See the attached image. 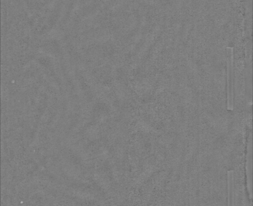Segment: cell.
<instances>
[{
	"mask_svg": "<svg viewBox=\"0 0 253 206\" xmlns=\"http://www.w3.org/2000/svg\"><path fill=\"white\" fill-rule=\"evenodd\" d=\"M227 60V109L232 111L235 107V92H234V62L233 51L232 48H228Z\"/></svg>",
	"mask_w": 253,
	"mask_h": 206,
	"instance_id": "cell-1",
	"label": "cell"
},
{
	"mask_svg": "<svg viewBox=\"0 0 253 206\" xmlns=\"http://www.w3.org/2000/svg\"><path fill=\"white\" fill-rule=\"evenodd\" d=\"M228 206H235V178L232 170L227 172Z\"/></svg>",
	"mask_w": 253,
	"mask_h": 206,
	"instance_id": "cell-2",
	"label": "cell"
}]
</instances>
